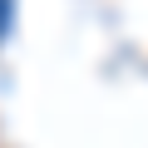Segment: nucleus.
<instances>
[{
    "label": "nucleus",
    "mask_w": 148,
    "mask_h": 148,
    "mask_svg": "<svg viewBox=\"0 0 148 148\" xmlns=\"http://www.w3.org/2000/svg\"><path fill=\"white\" fill-rule=\"evenodd\" d=\"M5 25H10V0H0V35H5Z\"/></svg>",
    "instance_id": "1"
}]
</instances>
